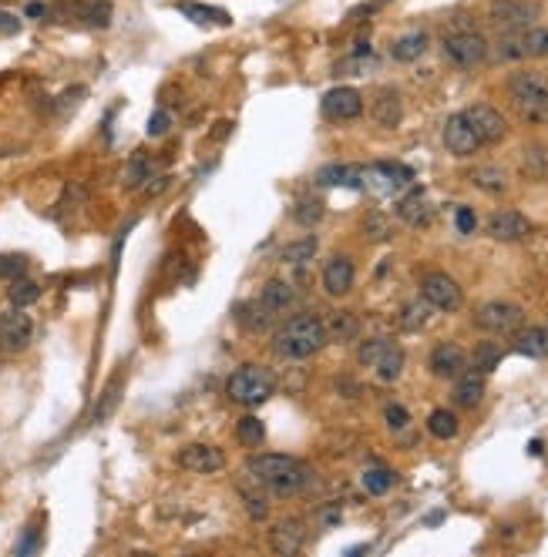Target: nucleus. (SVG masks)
I'll list each match as a JSON object with an SVG mask.
<instances>
[{
    "instance_id": "4be33fe9",
    "label": "nucleus",
    "mask_w": 548,
    "mask_h": 557,
    "mask_svg": "<svg viewBox=\"0 0 548 557\" xmlns=\"http://www.w3.org/2000/svg\"><path fill=\"white\" fill-rule=\"evenodd\" d=\"M354 262L346 259V255H333L330 262L323 266V289H327V296H333V299H340V296H346V292L354 289Z\"/></svg>"
},
{
    "instance_id": "473e14b6",
    "label": "nucleus",
    "mask_w": 548,
    "mask_h": 557,
    "mask_svg": "<svg viewBox=\"0 0 548 557\" xmlns=\"http://www.w3.org/2000/svg\"><path fill=\"white\" fill-rule=\"evenodd\" d=\"M458 413H451V410H434L431 417H427V433L437 437V440H454L458 437Z\"/></svg>"
},
{
    "instance_id": "a878e982",
    "label": "nucleus",
    "mask_w": 548,
    "mask_h": 557,
    "mask_svg": "<svg viewBox=\"0 0 548 557\" xmlns=\"http://www.w3.org/2000/svg\"><path fill=\"white\" fill-rule=\"evenodd\" d=\"M317 181L333 189H364V165H327L317 172Z\"/></svg>"
},
{
    "instance_id": "20e7f679",
    "label": "nucleus",
    "mask_w": 548,
    "mask_h": 557,
    "mask_svg": "<svg viewBox=\"0 0 548 557\" xmlns=\"http://www.w3.org/2000/svg\"><path fill=\"white\" fill-rule=\"evenodd\" d=\"M273 393H276V376H273V369L259 367V363H246V367H239L229 376V383H226V396L239 406L266 403Z\"/></svg>"
},
{
    "instance_id": "4c0bfd02",
    "label": "nucleus",
    "mask_w": 548,
    "mask_h": 557,
    "mask_svg": "<svg viewBox=\"0 0 548 557\" xmlns=\"http://www.w3.org/2000/svg\"><path fill=\"white\" fill-rule=\"evenodd\" d=\"M236 440L243 446H259L266 440V423L259 417H243L236 423Z\"/></svg>"
},
{
    "instance_id": "a18cd8bd",
    "label": "nucleus",
    "mask_w": 548,
    "mask_h": 557,
    "mask_svg": "<svg viewBox=\"0 0 548 557\" xmlns=\"http://www.w3.org/2000/svg\"><path fill=\"white\" fill-rule=\"evenodd\" d=\"M118 390H121V376L108 383V390H104V396H102V406H94V417H91V420H94V423H102V420L108 417L112 410H115V403H118Z\"/></svg>"
},
{
    "instance_id": "7c9ffc66",
    "label": "nucleus",
    "mask_w": 548,
    "mask_h": 557,
    "mask_svg": "<svg viewBox=\"0 0 548 557\" xmlns=\"http://www.w3.org/2000/svg\"><path fill=\"white\" fill-rule=\"evenodd\" d=\"M317 249H319L317 235H303V239H296V242H286L280 259L286 262V266H306V262L317 255Z\"/></svg>"
},
{
    "instance_id": "6ab92c4d",
    "label": "nucleus",
    "mask_w": 548,
    "mask_h": 557,
    "mask_svg": "<svg viewBox=\"0 0 548 557\" xmlns=\"http://www.w3.org/2000/svg\"><path fill=\"white\" fill-rule=\"evenodd\" d=\"M485 390H488V373L472 367V369H464L461 376H454L451 400H454V406H461V410H474V406L485 400Z\"/></svg>"
},
{
    "instance_id": "79ce46f5",
    "label": "nucleus",
    "mask_w": 548,
    "mask_h": 557,
    "mask_svg": "<svg viewBox=\"0 0 548 557\" xmlns=\"http://www.w3.org/2000/svg\"><path fill=\"white\" fill-rule=\"evenodd\" d=\"M394 342L387 340V336H373V340H367V342H360V349H357V359H360V367H370L373 369V363L381 359L387 349H391Z\"/></svg>"
},
{
    "instance_id": "6e6d98bb",
    "label": "nucleus",
    "mask_w": 548,
    "mask_h": 557,
    "mask_svg": "<svg viewBox=\"0 0 548 557\" xmlns=\"http://www.w3.org/2000/svg\"><path fill=\"white\" fill-rule=\"evenodd\" d=\"M40 13H44L40 4H27V17H40Z\"/></svg>"
},
{
    "instance_id": "412c9836",
    "label": "nucleus",
    "mask_w": 548,
    "mask_h": 557,
    "mask_svg": "<svg viewBox=\"0 0 548 557\" xmlns=\"http://www.w3.org/2000/svg\"><path fill=\"white\" fill-rule=\"evenodd\" d=\"M397 218H400V222H408V225H414V228L431 225L434 205H431V199H427V191H424V189H410L408 195L397 202Z\"/></svg>"
},
{
    "instance_id": "864d4df0",
    "label": "nucleus",
    "mask_w": 548,
    "mask_h": 557,
    "mask_svg": "<svg viewBox=\"0 0 548 557\" xmlns=\"http://www.w3.org/2000/svg\"><path fill=\"white\" fill-rule=\"evenodd\" d=\"M0 31H4V34H17V31H21V21L11 17V13H0Z\"/></svg>"
},
{
    "instance_id": "f704fd0d",
    "label": "nucleus",
    "mask_w": 548,
    "mask_h": 557,
    "mask_svg": "<svg viewBox=\"0 0 548 557\" xmlns=\"http://www.w3.org/2000/svg\"><path fill=\"white\" fill-rule=\"evenodd\" d=\"M360 483H364V491H367V494L381 497L397 483V473L394 470H387V467H367L364 470V477H360Z\"/></svg>"
},
{
    "instance_id": "b1692460",
    "label": "nucleus",
    "mask_w": 548,
    "mask_h": 557,
    "mask_svg": "<svg viewBox=\"0 0 548 557\" xmlns=\"http://www.w3.org/2000/svg\"><path fill=\"white\" fill-rule=\"evenodd\" d=\"M511 349L528 359H548V326H528L511 336Z\"/></svg>"
},
{
    "instance_id": "1a4fd4ad",
    "label": "nucleus",
    "mask_w": 548,
    "mask_h": 557,
    "mask_svg": "<svg viewBox=\"0 0 548 557\" xmlns=\"http://www.w3.org/2000/svg\"><path fill=\"white\" fill-rule=\"evenodd\" d=\"M414 185V168L400 162H377L364 168V189H373L377 195H397Z\"/></svg>"
},
{
    "instance_id": "ddd939ff",
    "label": "nucleus",
    "mask_w": 548,
    "mask_h": 557,
    "mask_svg": "<svg viewBox=\"0 0 548 557\" xmlns=\"http://www.w3.org/2000/svg\"><path fill=\"white\" fill-rule=\"evenodd\" d=\"M445 148L454 158H472L478 148H481V141H478V135H474V128H472V121L464 118V111H458V114H451L445 121Z\"/></svg>"
},
{
    "instance_id": "9b49d317",
    "label": "nucleus",
    "mask_w": 548,
    "mask_h": 557,
    "mask_svg": "<svg viewBox=\"0 0 548 557\" xmlns=\"http://www.w3.org/2000/svg\"><path fill=\"white\" fill-rule=\"evenodd\" d=\"M421 296L434 305V309H441V313H458L461 303H464V292H461V286L447 276V272H431V276H424Z\"/></svg>"
},
{
    "instance_id": "cd10ccee",
    "label": "nucleus",
    "mask_w": 548,
    "mask_h": 557,
    "mask_svg": "<svg viewBox=\"0 0 548 557\" xmlns=\"http://www.w3.org/2000/svg\"><path fill=\"white\" fill-rule=\"evenodd\" d=\"M327 340L333 342H350V340H357V332H360V319L354 316V313H346V309H337V313H330L327 316Z\"/></svg>"
},
{
    "instance_id": "8fccbe9b",
    "label": "nucleus",
    "mask_w": 548,
    "mask_h": 557,
    "mask_svg": "<svg viewBox=\"0 0 548 557\" xmlns=\"http://www.w3.org/2000/svg\"><path fill=\"white\" fill-rule=\"evenodd\" d=\"M525 175H545V155H542V148H528L525 152Z\"/></svg>"
},
{
    "instance_id": "a19ab883",
    "label": "nucleus",
    "mask_w": 548,
    "mask_h": 557,
    "mask_svg": "<svg viewBox=\"0 0 548 557\" xmlns=\"http://www.w3.org/2000/svg\"><path fill=\"white\" fill-rule=\"evenodd\" d=\"M239 323H243L249 332H259L269 326V313L259 305V299H256V303H243L239 305Z\"/></svg>"
},
{
    "instance_id": "72a5a7b5",
    "label": "nucleus",
    "mask_w": 548,
    "mask_h": 557,
    "mask_svg": "<svg viewBox=\"0 0 548 557\" xmlns=\"http://www.w3.org/2000/svg\"><path fill=\"white\" fill-rule=\"evenodd\" d=\"M7 299H11V305H17V309H27V305H34L40 299V286L27 276L13 278L11 289H7Z\"/></svg>"
},
{
    "instance_id": "6e6552de",
    "label": "nucleus",
    "mask_w": 548,
    "mask_h": 557,
    "mask_svg": "<svg viewBox=\"0 0 548 557\" xmlns=\"http://www.w3.org/2000/svg\"><path fill=\"white\" fill-rule=\"evenodd\" d=\"M522 323H525V309L515 303H505V299L485 303L474 313V326L485 332H495V336H511V332L522 330Z\"/></svg>"
},
{
    "instance_id": "5fc2aeb1",
    "label": "nucleus",
    "mask_w": 548,
    "mask_h": 557,
    "mask_svg": "<svg viewBox=\"0 0 548 557\" xmlns=\"http://www.w3.org/2000/svg\"><path fill=\"white\" fill-rule=\"evenodd\" d=\"M34 547H38V531L27 527V537H24V544H17V554H27V551H34Z\"/></svg>"
},
{
    "instance_id": "7ed1b4c3",
    "label": "nucleus",
    "mask_w": 548,
    "mask_h": 557,
    "mask_svg": "<svg viewBox=\"0 0 548 557\" xmlns=\"http://www.w3.org/2000/svg\"><path fill=\"white\" fill-rule=\"evenodd\" d=\"M508 94L528 125H548V77L542 71H518V75H511Z\"/></svg>"
},
{
    "instance_id": "f3484780",
    "label": "nucleus",
    "mask_w": 548,
    "mask_h": 557,
    "mask_svg": "<svg viewBox=\"0 0 548 557\" xmlns=\"http://www.w3.org/2000/svg\"><path fill=\"white\" fill-rule=\"evenodd\" d=\"M179 467L192 473H219L226 467V454L212 444H189L179 450Z\"/></svg>"
},
{
    "instance_id": "f8f14e48",
    "label": "nucleus",
    "mask_w": 548,
    "mask_h": 557,
    "mask_svg": "<svg viewBox=\"0 0 548 557\" xmlns=\"http://www.w3.org/2000/svg\"><path fill=\"white\" fill-rule=\"evenodd\" d=\"M327 121H354L364 114V94L357 88H330L319 102Z\"/></svg>"
},
{
    "instance_id": "37998d69",
    "label": "nucleus",
    "mask_w": 548,
    "mask_h": 557,
    "mask_svg": "<svg viewBox=\"0 0 548 557\" xmlns=\"http://www.w3.org/2000/svg\"><path fill=\"white\" fill-rule=\"evenodd\" d=\"M364 235H367L370 242H387L391 239V222H387V216L383 212H367L364 216Z\"/></svg>"
},
{
    "instance_id": "49530a36",
    "label": "nucleus",
    "mask_w": 548,
    "mask_h": 557,
    "mask_svg": "<svg viewBox=\"0 0 548 557\" xmlns=\"http://www.w3.org/2000/svg\"><path fill=\"white\" fill-rule=\"evenodd\" d=\"M85 21H88L91 27H108V21H112V4H108V0L88 4V7H85Z\"/></svg>"
},
{
    "instance_id": "bb28decb",
    "label": "nucleus",
    "mask_w": 548,
    "mask_h": 557,
    "mask_svg": "<svg viewBox=\"0 0 548 557\" xmlns=\"http://www.w3.org/2000/svg\"><path fill=\"white\" fill-rule=\"evenodd\" d=\"M175 11L182 13V17H189L192 24H216V27H229L232 17L222 7H209V4H195V0H179L175 4Z\"/></svg>"
},
{
    "instance_id": "09e8293b",
    "label": "nucleus",
    "mask_w": 548,
    "mask_h": 557,
    "mask_svg": "<svg viewBox=\"0 0 548 557\" xmlns=\"http://www.w3.org/2000/svg\"><path fill=\"white\" fill-rule=\"evenodd\" d=\"M383 420H387V427H391V430H408L410 413L400 403H387L383 406Z\"/></svg>"
},
{
    "instance_id": "e433bc0d",
    "label": "nucleus",
    "mask_w": 548,
    "mask_h": 557,
    "mask_svg": "<svg viewBox=\"0 0 548 557\" xmlns=\"http://www.w3.org/2000/svg\"><path fill=\"white\" fill-rule=\"evenodd\" d=\"M501 356H505V349L498 346V342H478L472 353V367L481 369V373H491V369H498V363H501Z\"/></svg>"
},
{
    "instance_id": "5701e85b",
    "label": "nucleus",
    "mask_w": 548,
    "mask_h": 557,
    "mask_svg": "<svg viewBox=\"0 0 548 557\" xmlns=\"http://www.w3.org/2000/svg\"><path fill=\"white\" fill-rule=\"evenodd\" d=\"M269 544H273L276 554H286V557L296 554V551L306 544V524L303 520H296V517L280 520V524L269 531Z\"/></svg>"
},
{
    "instance_id": "c9c22d12",
    "label": "nucleus",
    "mask_w": 548,
    "mask_h": 557,
    "mask_svg": "<svg viewBox=\"0 0 548 557\" xmlns=\"http://www.w3.org/2000/svg\"><path fill=\"white\" fill-rule=\"evenodd\" d=\"M145 181H152V165H148V155L135 152L125 168V189H141Z\"/></svg>"
},
{
    "instance_id": "3c124183",
    "label": "nucleus",
    "mask_w": 548,
    "mask_h": 557,
    "mask_svg": "<svg viewBox=\"0 0 548 557\" xmlns=\"http://www.w3.org/2000/svg\"><path fill=\"white\" fill-rule=\"evenodd\" d=\"M454 225H458L461 235H472L474 228H478V218H474V212L468 208V205H461L458 216H454Z\"/></svg>"
},
{
    "instance_id": "de8ad7c7",
    "label": "nucleus",
    "mask_w": 548,
    "mask_h": 557,
    "mask_svg": "<svg viewBox=\"0 0 548 557\" xmlns=\"http://www.w3.org/2000/svg\"><path fill=\"white\" fill-rule=\"evenodd\" d=\"M168 128H172V114L166 111V108H155L152 118H148V138H162V135H168Z\"/></svg>"
},
{
    "instance_id": "0eeeda50",
    "label": "nucleus",
    "mask_w": 548,
    "mask_h": 557,
    "mask_svg": "<svg viewBox=\"0 0 548 557\" xmlns=\"http://www.w3.org/2000/svg\"><path fill=\"white\" fill-rule=\"evenodd\" d=\"M542 17V4L535 0H491L488 4V21L505 34V31H525Z\"/></svg>"
},
{
    "instance_id": "ea45409f",
    "label": "nucleus",
    "mask_w": 548,
    "mask_h": 557,
    "mask_svg": "<svg viewBox=\"0 0 548 557\" xmlns=\"http://www.w3.org/2000/svg\"><path fill=\"white\" fill-rule=\"evenodd\" d=\"M293 218L300 225H317L319 218H323V202L313 199V195H303V199H296V208H293Z\"/></svg>"
},
{
    "instance_id": "f257e3e1",
    "label": "nucleus",
    "mask_w": 548,
    "mask_h": 557,
    "mask_svg": "<svg viewBox=\"0 0 548 557\" xmlns=\"http://www.w3.org/2000/svg\"><path fill=\"white\" fill-rule=\"evenodd\" d=\"M246 473L276 497H296L313 483V470L286 454H253L246 460Z\"/></svg>"
},
{
    "instance_id": "2f4dec72",
    "label": "nucleus",
    "mask_w": 548,
    "mask_h": 557,
    "mask_svg": "<svg viewBox=\"0 0 548 557\" xmlns=\"http://www.w3.org/2000/svg\"><path fill=\"white\" fill-rule=\"evenodd\" d=\"M373 369H377V380L381 383H397L400 380V373H404V349H400V346H391V349L373 363Z\"/></svg>"
},
{
    "instance_id": "603ef678",
    "label": "nucleus",
    "mask_w": 548,
    "mask_h": 557,
    "mask_svg": "<svg viewBox=\"0 0 548 557\" xmlns=\"http://www.w3.org/2000/svg\"><path fill=\"white\" fill-rule=\"evenodd\" d=\"M340 520H344L340 504H330V507H323V510H319V524H323V527H333V524H340Z\"/></svg>"
},
{
    "instance_id": "c85d7f7f",
    "label": "nucleus",
    "mask_w": 548,
    "mask_h": 557,
    "mask_svg": "<svg viewBox=\"0 0 548 557\" xmlns=\"http://www.w3.org/2000/svg\"><path fill=\"white\" fill-rule=\"evenodd\" d=\"M468 181H472L474 189L488 191V195H501V191H508V175H505L498 165L472 168V172H468Z\"/></svg>"
},
{
    "instance_id": "423d86ee",
    "label": "nucleus",
    "mask_w": 548,
    "mask_h": 557,
    "mask_svg": "<svg viewBox=\"0 0 548 557\" xmlns=\"http://www.w3.org/2000/svg\"><path fill=\"white\" fill-rule=\"evenodd\" d=\"M498 54L505 61H522V57H548V27H525V31H505L498 40Z\"/></svg>"
},
{
    "instance_id": "393cba45",
    "label": "nucleus",
    "mask_w": 548,
    "mask_h": 557,
    "mask_svg": "<svg viewBox=\"0 0 548 557\" xmlns=\"http://www.w3.org/2000/svg\"><path fill=\"white\" fill-rule=\"evenodd\" d=\"M427 48H431V34L427 31H410V34H400L391 44V57L400 64H414L427 54Z\"/></svg>"
},
{
    "instance_id": "39448f33",
    "label": "nucleus",
    "mask_w": 548,
    "mask_h": 557,
    "mask_svg": "<svg viewBox=\"0 0 548 557\" xmlns=\"http://www.w3.org/2000/svg\"><path fill=\"white\" fill-rule=\"evenodd\" d=\"M488 51H491L488 38L468 24L447 31L445 40H441V54H445V61L454 64V67H478V64L488 57Z\"/></svg>"
},
{
    "instance_id": "aec40b11",
    "label": "nucleus",
    "mask_w": 548,
    "mask_h": 557,
    "mask_svg": "<svg viewBox=\"0 0 548 557\" xmlns=\"http://www.w3.org/2000/svg\"><path fill=\"white\" fill-rule=\"evenodd\" d=\"M370 118L381 128H397L404 118V102H400V91L397 88H377L370 98Z\"/></svg>"
},
{
    "instance_id": "2eb2a0df",
    "label": "nucleus",
    "mask_w": 548,
    "mask_h": 557,
    "mask_svg": "<svg viewBox=\"0 0 548 557\" xmlns=\"http://www.w3.org/2000/svg\"><path fill=\"white\" fill-rule=\"evenodd\" d=\"M488 235L495 242H522L532 235V222L518 208H501L488 218Z\"/></svg>"
},
{
    "instance_id": "9d476101",
    "label": "nucleus",
    "mask_w": 548,
    "mask_h": 557,
    "mask_svg": "<svg viewBox=\"0 0 548 557\" xmlns=\"http://www.w3.org/2000/svg\"><path fill=\"white\" fill-rule=\"evenodd\" d=\"M31 340H34V323L24 309H17V305L4 309L0 313V353H24Z\"/></svg>"
},
{
    "instance_id": "dca6fc26",
    "label": "nucleus",
    "mask_w": 548,
    "mask_h": 557,
    "mask_svg": "<svg viewBox=\"0 0 548 557\" xmlns=\"http://www.w3.org/2000/svg\"><path fill=\"white\" fill-rule=\"evenodd\" d=\"M427 367H431V373L437 380H454V376H461L468 369V353L461 349L458 342H437L431 349Z\"/></svg>"
},
{
    "instance_id": "c03bdc74",
    "label": "nucleus",
    "mask_w": 548,
    "mask_h": 557,
    "mask_svg": "<svg viewBox=\"0 0 548 557\" xmlns=\"http://www.w3.org/2000/svg\"><path fill=\"white\" fill-rule=\"evenodd\" d=\"M27 276V259L17 252H4L0 255V278H7V282H13V278Z\"/></svg>"
},
{
    "instance_id": "4468645a",
    "label": "nucleus",
    "mask_w": 548,
    "mask_h": 557,
    "mask_svg": "<svg viewBox=\"0 0 548 557\" xmlns=\"http://www.w3.org/2000/svg\"><path fill=\"white\" fill-rule=\"evenodd\" d=\"M464 118L472 121L474 135H478L481 145H498V141L508 135V121H505V114L495 111L491 104H474V108L464 111Z\"/></svg>"
},
{
    "instance_id": "f03ea898",
    "label": "nucleus",
    "mask_w": 548,
    "mask_h": 557,
    "mask_svg": "<svg viewBox=\"0 0 548 557\" xmlns=\"http://www.w3.org/2000/svg\"><path fill=\"white\" fill-rule=\"evenodd\" d=\"M323 346H327V326L313 313L290 316L273 332V353L283 356V359H310Z\"/></svg>"
},
{
    "instance_id": "c756f323",
    "label": "nucleus",
    "mask_w": 548,
    "mask_h": 557,
    "mask_svg": "<svg viewBox=\"0 0 548 557\" xmlns=\"http://www.w3.org/2000/svg\"><path fill=\"white\" fill-rule=\"evenodd\" d=\"M431 313L434 305L427 303V299H414V303H404V309H400V330L404 332H421L427 323H431Z\"/></svg>"
},
{
    "instance_id": "58836bf2",
    "label": "nucleus",
    "mask_w": 548,
    "mask_h": 557,
    "mask_svg": "<svg viewBox=\"0 0 548 557\" xmlns=\"http://www.w3.org/2000/svg\"><path fill=\"white\" fill-rule=\"evenodd\" d=\"M239 497H243V507H246V514H249V520H253V524H263V520L269 517V500L259 494V491L239 487Z\"/></svg>"
},
{
    "instance_id": "a211bd4d",
    "label": "nucleus",
    "mask_w": 548,
    "mask_h": 557,
    "mask_svg": "<svg viewBox=\"0 0 548 557\" xmlns=\"http://www.w3.org/2000/svg\"><path fill=\"white\" fill-rule=\"evenodd\" d=\"M259 305L269 313V319H283L296 305V289L286 278H266V286L259 289Z\"/></svg>"
}]
</instances>
